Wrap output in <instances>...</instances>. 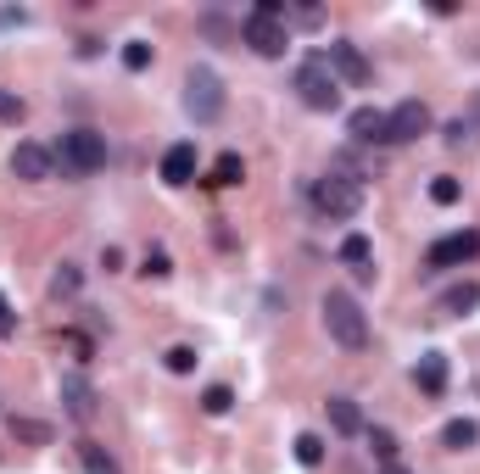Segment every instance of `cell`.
<instances>
[{
    "mask_svg": "<svg viewBox=\"0 0 480 474\" xmlns=\"http://www.w3.org/2000/svg\"><path fill=\"white\" fill-rule=\"evenodd\" d=\"M56 168H61V179H84V173H101L107 168V140L95 135V129H68L56 140Z\"/></svg>",
    "mask_w": 480,
    "mask_h": 474,
    "instance_id": "cell-1",
    "label": "cell"
},
{
    "mask_svg": "<svg viewBox=\"0 0 480 474\" xmlns=\"http://www.w3.org/2000/svg\"><path fill=\"white\" fill-rule=\"evenodd\" d=\"M325 330H330L335 346H346V352H363V346H369V319H363V307L352 302L346 291L325 296Z\"/></svg>",
    "mask_w": 480,
    "mask_h": 474,
    "instance_id": "cell-2",
    "label": "cell"
},
{
    "mask_svg": "<svg viewBox=\"0 0 480 474\" xmlns=\"http://www.w3.org/2000/svg\"><path fill=\"white\" fill-rule=\"evenodd\" d=\"M291 89L302 95V107H313V112H335L341 107V79L330 73L325 56H307L302 68H296V79H291Z\"/></svg>",
    "mask_w": 480,
    "mask_h": 474,
    "instance_id": "cell-3",
    "label": "cell"
},
{
    "mask_svg": "<svg viewBox=\"0 0 480 474\" xmlns=\"http://www.w3.org/2000/svg\"><path fill=\"white\" fill-rule=\"evenodd\" d=\"M313 207L325 212V218H358L363 212V184L352 179V173H330V179H318L313 184Z\"/></svg>",
    "mask_w": 480,
    "mask_h": 474,
    "instance_id": "cell-4",
    "label": "cell"
},
{
    "mask_svg": "<svg viewBox=\"0 0 480 474\" xmlns=\"http://www.w3.org/2000/svg\"><path fill=\"white\" fill-rule=\"evenodd\" d=\"M184 112L196 123H218L223 117V79L212 68H190L184 79Z\"/></svg>",
    "mask_w": 480,
    "mask_h": 474,
    "instance_id": "cell-5",
    "label": "cell"
},
{
    "mask_svg": "<svg viewBox=\"0 0 480 474\" xmlns=\"http://www.w3.org/2000/svg\"><path fill=\"white\" fill-rule=\"evenodd\" d=\"M240 40L258 51V56H285V45H291V28H285L279 17H258V12H251L246 28H240Z\"/></svg>",
    "mask_w": 480,
    "mask_h": 474,
    "instance_id": "cell-6",
    "label": "cell"
},
{
    "mask_svg": "<svg viewBox=\"0 0 480 474\" xmlns=\"http://www.w3.org/2000/svg\"><path fill=\"white\" fill-rule=\"evenodd\" d=\"M386 135H391V145H408V140L430 135V107L425 101H402L397 112H386Z\"/></svg>",
    "mask_w": 480,
    "mask_h": 474,
    "instance_id": "cell-7",
    "label": "cell"
},
{
    "mask_svg": "<svg viewBox=\"0 0 480 474\" xmlns=\"http://www.w3.org/2000/svg\"><path fill=\"white\" fill-rule=\"evenodd\" d=\"M475 251H480V235L475 229H458V235H447V240H436L430 246V268H464L469 257H475Z\"/></svg>",
    "mask_w": 480,
    "mask_h": 474,
    "instance_id": "cell-8",
    "label": "cell"
},
{
    "mask_svg": "<svg viewBox=\"0 0 480 474\" xmlns=\"http://www.w3.org/2000/svg\"><path fill=\"white\" fill-rule=\"evenodd\" d=\"M12 173L28 179V184H45V179L56 173V156H51L45 145H34V140H23V145L12 151Z\"/></svg>",
    "mask_w": 480,
    "mask_h": 474,
    "instance_id": "cell-9",
    "label": "cell"
},
{
    "mask_svg": "<svg viewBox=\"0 0 480 474\" xmlns=\"http://www.w3.org/2000/svg\"><path fill=\"white\" fill-rule=\"evenodd\" d=\"M61 407H68V419H79V424L95 419V386L84 374H61Z\"/></svg>",
    "mask_w": 480,
    "mask_h": 474,
    "instance_id": "cell-10",
    "label": "cell"
},
{
    "mask_svg": "<svg viewBox=\"0 0 480 474\" xmlns=\"http://www.w3.org/2000/svg\"><path fill=\"white\" fill-rule=\"evenodd\" d=\"M325 61H330V73H335V79H346V84H369V61H363V51H358V45L335 40V45L325 51Z\"/></svg>",
    "mask_w": 480,
    "mask_h": 474,
    "instance_id": "cell-11",
    "label": "cell"
},
{
    "mask_svg": "<svg viewBox=\"0 0 480 474\" xmlns=\"http://www.w3.org/2000/svg\"><path fill=\"white\" fill-rule=\"evenodd\" d=\"M346 135L358 140V145H391V135H386V112H374V107H358L346 117Z\"/></svg>",
    "mask_w": 480,
    "mask_h": 474,
    "instance_id": "cell-12",
    "label": "cell"
},
{
    "mask_svg": "<svg viewBox=\"0 0 480 474\" xmlns=\"http://www.w3.org/2000/svg\"><path fill=\"white\" fill-rule=\"evenodd\" d=\"M196 179V145H174L168 156H163V184H190Z\"/></svg>",
    "mask_w": 480,
    "mask_h": 474,
    "instance_id": "cell-13",
    "label": "cell"
},
{
    "mask_svg": "<svg viewBox=\"0 0 480 474\" xmlns=\"http://www.w3.org/2000/svg\"><path fill=\"white\" fill-rule=\"evenodd\" d=\"M325 407H330V430L335 435H363V407L352 396H330Z\"/></svg>",
    "mask_w": 480,
    "mask_h": 474,
    "instance_id": "cell-14",
    "label": "cell"
},
{
    "mask_svg": "<svg viewBox=\"0 0 480 474\" xmlns=\"http://www.w3.org/2000/svg\"><path fill=\"white\" fill-rule=\"evenodd\" d=\"M6 435L17 441V447H51V441H56V430L45 424V419H6Z\"/></svg>",
    "mask_w": 480,
    "mask_h": 474,
    "instance_id": "cell-15",
    "label": "cell"
},
{
    "mask_svg": "<svg viewBox=\"0 0 480 474\" xmlns=\"http://www.w3.org/2000/svg\"><path fill=\"white\" fill-rule=\"evenodd\" d=\"M413 379H419L425 396H441V391H447V358H441V352H425L419 368H413Z\"/></svg>",
    "mask_w": 480,
    "mask_h": 474,
    "instance_id": "cell-16",
    "label": "cell"
},
{
    "mask_svg": "<svg viewBox=\"0 0 480 474\" xmlns=\"http://www.w3.org/2000/svg\"><path fill=\"white\" fill-rule=\"evenodd\" d=\"M73 452H79V463H84V474H123V469H118V458H112V452L101 447V441H79V447H73Z\"/></svg>",
    "mask_w": 480,
    "mask_h": 474,
    "instance_id": "cell-17",
    "label": "cell"
},
{
    "mask_svg": "<svg viewBox=\"0 0 480 474\" xmlns=\"http://www.w3.org/2000/svg\"><path fill=\"white\" fill-rule=\"evenodd\" d=\"M436 307H441V312H453V319H458V312H475V307H480V284H475V279L453 284V291H441Z\"/></svg>",
    "mask_w": 480,
    "mask_h": 474,
    "instance_id": "cell-18",
    "label": "cell"
},
{
    "mask_svg": "<svg viewBox=\"0 0 480 474\" xmlns=\"http://www.w3.org/2000/svg\"><path fill=\"white\" fill-rule=\"evenodd\" d=\"M441 441H447V447H453V452H469L475 441H480V424H475V419H453V424L441 430Z\"/></svg>",
    "mask_w": 480,
    "mask_h": 474,
    "instance_id": "cell-19",
    "label": "cell"
},
{
    "mask_svg": "<svg viewBox=\"0 0 480 474\" xmlns=\"http://www.w3.org/2000/svg\"><path fill=\"white\" fill-rule=\"evenodd\" d=\"M240 179H246V163H240L235 151H223L218 163H212V184H240Z\"/></svg>",
    "mask_w": 480,
    "mask_h": 474,
    "instance_id": "cell-20",
    "label": "cell"
},
{
    "mask_svg": "<svg viewBox=\"0 0 480 474\" xmlns=\"http://www.w3.org/2000/svg\"><path fill=\"white\" fill-rule=\"evenodd\" d=\"M458 196H464V184H458L453 173H436V179H430V201H436V207H453Z\"/></svg>",
    "mask_w": 480,
    "mask_h": 474,
    "instance_id": "cell-21",
    "label": "cell"
},
{
    "mask_svg": "<svg viewBox=\"0 0 480 474\" xmlns=\"http://www.w3.org/2000/svg\"><path fill=\"white\" fill-rule=\"evenodd\" d=\"M202 407H207L212 419H223V414L235 407V391H230V386H207V391H202Z\"/></svg>",
    "mask_w": 480,
    "mask_h": 474,
    "instance_id": "cell-22",
    "label": "cell"
},
{
    "mask_svg": "<svg viewBox=\"0 0 480 474\" xmlns=\"http://www.w3.org/2000/svg\"><path fill=\"white\" fill-rule=\"evenodd\" d=\"M369 452L391 469V463H397V435H391V430H369Z\"/></svg>",
    "mask_w": 480,
    "mask_h": 474,
    "instance_id": "cell-23",
    "label": "cell"
},
{
    "mask_svg": "<svg viewBox=\"0 0 480 474\" xmlns=\"http://www.w3.org/2000/svg\"><path fill=\"white\" fill-rule=\"evenodd\" d=\"M79 284H84V274H79L73 263H61V268L51 274V291H56V296H73V291H79Z\"/></svg>",
    "mask_w": 480,
    "mask_h": 474,
    "instance_id": "cell-24",
    "label": "cell"
},
{
    "mask_svg": "<svg viewBox=\"0 0 480 474\" xmlns=\"http://www.w3.org/2000/svg\"><path fill=\"white\" fill-rule=\"evenodd\" d=\"M296 463L318 469V463H325V441H318V435H296Z\"/></svg>",
    "mask_w": 480,
    "mask_h": 474,
    "instance_id": "cell-25",
    "label": "cell"
},
{
    "mask_svg": "<svg viewBox=\"0 0 480 474\" xmlns=\"http://www.w3.org/2000/svg\"><path fill=\"white\" fill-rule=\"evenodd\" d=\"M28 117V107H23V95H12V89H0V123H23Z\"/></svg>",
    "mask_w": 480,
    "mask_h": 474,
    "instance_id": "cell-26",
    "label": "cell"
},
{
    "mask_svg": "<svg viewBox=\"0 0 480 474\" xmlns=\"http://www.w3.org/2000/svg\"><path fill=\"white\" fill-rule=\"evenodd\" d=\"M123 68H129V73H146V68H151V45H140V40L123 45Z\"/></svg>",
    "mask_w": 480,
    "mask_h": 474,
    "instance_id": "cell-27",
    "label": "cell"
},
{
    "mask_svg": "<svg viewBox=\"0 0 480 474\" xmlns=\"http://www.w3.org/2000/svg\"><path fill=\"white\" fill-rule=\"evenodd\" d=\"M168 374H190V368H196V352H190V346H168Z\"/></svg>",
    "mask_w": 480,
    "mask_h": 474,
    "instance_id": "cell-28",
    "label": "cell"
},
{
    "mask_svg": "<svg viewBox=\"0 0 480 474\" xmlns=\"http://www.w3.org/2000/svg\"><path fill=\"white\" fill-rule=\"evenodd\" d=\"M447 145H475V123L453 117V123H447Z\"/></svg>",
    "mask_w": 480,
    "mask_h": 474,
    "instance_id": "cell-29",
    "label": "cell"
},
{
    "mask_svg": "<svg viewBox=\"0 0 480 474\" xmlns=\"http://www.w3.org/2000/svg\"><path fill=\"white\" fill-rule=\"evenodd\" d=\"M146 274H151V279H168V274H174L168 251H146Z\"/></svg>",
    "mask_w": 480,
    "mask_h": 474,
    "instance_id": "cell-30",
    "label": "cell"
},
{
    "mask_svg": "<svg viewBox=\"0 0 480 474\" xmlns=\"http://www.w3.org/2000/svg\"><path fill=\"white\" fill-rule=\"evenodd\" d=\"M12 330H17V312H12L6 296H0V335H12Z\"/></svg>",
    "mask_w": 480,
    "mask_h": 474,
    "instance_id": "cell-31",
    "label": "cell"
},
{
    "mask_svg": "<svg viewBox=\"0 0 480 474\" xmlns=\"http://www.w3.org/2000/svg\"><path fill=\"white\" fill-rule=\"evenodd\" d=\"M380 474H408V469H402V463H391V469H380Z\"/></svg>",
    "mask_w": 480,
    "mask_h": 474,
    "instance_id": "cell-32",
    "label": "cell"
}]
</instances>
